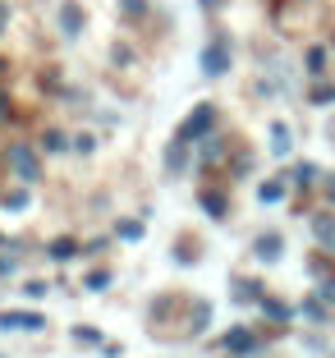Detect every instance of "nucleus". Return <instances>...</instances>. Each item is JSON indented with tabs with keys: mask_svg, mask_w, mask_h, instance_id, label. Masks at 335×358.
Returning <instances> with one entry per match:
<instances>
[{
	"mask_svg": "<svg viewBox=\"0 0 335 358\" xmlns=\"http://www.w3.org/2000/svg\"><path fill=\"white\" fill-rule=\"evenodd\" d=\"M211 129H216V106H211V101H198L189 110V120L175 129V138H184V143H202Z\"/></svg>",
	"mask_w": 335,
	"mask_h": 358,
	"instance_id": "obj_1",
	"label": "nucleus"
},
{
	"mask_svg": "<svg viewBox=\"0 0 335 358\" xmlns=\"http://www.w3.org/2000/svg\"><path fill=\"white\" fill-rule=\"evenodd\" d=\"M202 74L207 78H220V74H230V42L225 37H211L207 46H202Z\"/></svg>",
	"mask_w": 335,
	"mask_h": 358,
	"instance_id": "obj_2",
	"label": "nucleus"
},
{
	"mask_svg": "<svg viewBox=\"0 0 335 358\" xmlns=\"http://www.w3.org/2000/svg\"><path fill=\"white\" fill-rule=\"evenodd\" d=\"M10 170L23 184H37V179H42V161H37V152H32L28 143H14L10 148Z\"/></svg>",
	"mask_w": 335,
	"mask_h": 358,
	"instance_id": "obj_3",
	"label": "nucleus"
},
{
	"mask_svg": "<svg viewBox=\"0 0 335 358\" xmlns=\"http://www.w3.org/2000/svg\"><path fill=\"white\" fill-rule=\"evenodd\" d=\"M46 317L42 313H28V308H5L0 313V331H42Z\"/></svg>",
	"mask_w": 335,
	"mask_h": 358,
	"instance_id": "obj_4",
	"label": "nucleus"
},
{
	"mask_svg": "<svg viewBox=\"0 0 335 358\" xmlns=\"http://www.w3.org/2000/svg\"><path fill=\"white\" fill-rule=\"evenodd\" d=\"M83 28H87L83 5H78V0H64V5H60V32H64V37H83Z\"/></svg>",
	"mask_w": 335,
	"mask_h": 358,
	"instance_id": "obj_5",
	"label": "nucleus"
},
{
	"mask_svg": "<svg viewBox=\"0 0 335 358\" xmlns=\"http://www.w3.org/2000/svg\"><path fill=\"white\" fill-rule=\"evenodd\" d=\"M280 253H285V239L276 230H266V234L252 239V257H257V262H280Z\"/></svg>",
	"mask_w": 335,
	"mask_h": 358,
	"instance_id": "obj_6",
	"label": "nucleus"
},
{
	"mask_svg": "<svg viewBox=\"0 0 335 358\" xmlns=\"http://www.w3.org/2000/svg\"><path fill=\"white\" fill-rule=\"evenodd\" d=\"M225 354H239V358H248V354H257V336L252 331H243V327H234V331H225Z\"/></svg>",
	"mask_w": 335,
	"mask_h": 358,
	"instance_id": "obj_7",
	"label": "nucleus"
},
{
	"mask_svg": "<svg viewBox=\"0 0 335 358\" xmlns=\"http://www.w3.org/2000/svg\"><path fill=\"white\" fill-rule=\"evenodd\" d=\"M198 202H202V211H207L211 221H225V211H230V198H225V193H216V189H202Z\"/></svg>",
	"mask_w": 335,
	"mask_h": 358,
	"instance_id": "obj_8",
	"label": "nucleus"
},
{
	"mask_svg": "<svg viewBox=\"0 0 335 358\" xmlns=\"http://www.w3.org/2000/svg\"><path fill=\"white\" fill-rule=\"evenodd\" d=\"M189 148H193V143H184V138H170V148H166V170H170V175H179V170L189 166Z\"/></svg>",
	"mask_w": 335,
	"mask_h": 358,
	"instance_id": "obj_9",
	"label": "nucleus"
},
{
	"mask_svg": "<svg viewBox=\"0 0 335 358\" xmlns=\"http://www.w3.org/2000/svg\"><path fill=\"white\" fill-rule=\"evenodd\" d=\"M285 193H290V179H262V184H257V202H262V207H276Z\"/></svg>",
	"mask_w": 335,
	"mask_h": 358,
	"instance_id": "obj_10",
	"label": "nucleus"
},
{
	"mask_svg": "<svg viewBox=\"0 0 335 358\" xmlns=\"http://www.w3.org/2000/svg\"><path fill=\"white\" fill-rule=\"evenodd\" d=\"M83 248H78V239H69V234H60V239H51V248H46V257L51 262H69V257H78Z\"/></svg>",
	"mask_w": 335,
	"mask_h": 358,
	"instance_id": "obj_11",
	"label": "nucleus"
},
{
	"mask_svg": "<svg viewBox=\"0 0 335 358\" xmlns=\"http://www.w3.org/2000/svg\"><path fill=\"white\" fill-rule=\"evenodd\" d=\"M225 148H230V143H225V138H202V152H198V157H202V166H220V161H225Z\"/></svg>",
	"mask_w": 335,
	"mask_h": 358,
	"instance_id": "obj_12",
	"label": "nucleus"
},
{
	"mask_svg": "<svg viewBox=\"0 0 335 358\" xmlns=\"http://www.w3.org/2000/svg\"><path fill=\"white\" fill-rule=\"evenodd\" d=\"M290 148H294L290 124H280V120H276V124H271V157H290Z\"/></svg>",
	"mask_w": 335,
	"mask_h": 358,
	"instance_id": "obj_13",
	"label": "nucleus"
},
{
	"mask_svg": "<svg viewBox=\"0 0 335 358\" xmlns=\"http://www.w3.org/2000/svg\"><path fill=\"white\" fill-rule=\"evenodd\" d=\"M290 184H294V189H313V184H317V166H313V161H299V166L290 170Z\"/></svg>",
	"mask_w": 335,
	"mask_h": 358,
	"instance_id": "obj_14",
	"label": "nucleus"
},
{
	"mask_svg": "<svg viewBox=\"0 0 335 358\" xmlns=\"http://www.w3.org/2000/svg\"><path fill=\"white\" fill-rule=\"evenodd\" d=\"M304 74H313V78L326 74V51H322V46H308V55H304Z\"/></svg>",
	"mask_w": 335,
	"mask_h": 358,
	"instance_id": "obj_15",
	"label": "nucleus"
},
{
	"mask_svg": "<svg viewBox=\"0 0 335 358\" xmlns=\"http://www.w3.org/2000/svg\"><path fill=\"white\" fill-rule=\"evenodd\" d=\"M207 322H211V303L198 299V303H193V317H189V331L198 336V331H207Z\"/></svg>",
	"mask_w": 335,
	"mask_h": 358,
	"instance_id": "obj_16",
	"label": "nucleus"
},
{
	"mask_svg": "<svg viewBox=\"0 0 335 358\" xmlns=\"http://www.w3.org/2000/svg\"><path fill=\"white\" fill-rule=\"evenodd\" d=\"M313 230H317V239H322L326 248H335V221L331 216H313Z\"/></svg>",
	"mask_w": 335,
	"mask_h": 358,
	"instance_id": "obj_17",
	"label": "nucleus"
},
{
	"mask_svg": "<svg viewBox=\"0 0 335 358\" xmlns=\"http://www.w3.org/2000/svg\"><path fill=\"white\" fill-rule=\"evenodd\" d=\"M234 303H262V285H252V280H243L239 289H234Z\"/></svg>",
	"mask_w": 335,
	"mask_h": 358,
	"instance_id": "obj_18",
	"label": "nucleus"
},
{
	"mask_svg": "<svg viewBox=\"0 0 335 358\" xmlns=\"http://www.w3.org/2000/svg\"><path fill=\"white\" fill-rule=\"evenodd\" d=\"M115 234L134 243V239H143V234H147V225H143V221H120V225H115Z\"/></svg>",
	"mask_w": 335,
	"mask_h": 358,
	"instance_id": "obj_19",
	"label": "nucleus"
},
{
	"mask_svg": "<svg viewBox=\"0 0 335 358\" xmlns=\"http://www.w3.org/2000/svg\"><path fill=\"white\" fill-rule=\"evenodd\" d=\"M262 313L271 317V322H290V308H285V303H276V299H266V294H262Z\"/></svg>",
	"mask_w": 335,
	"mask_h": 358,
	"instance_id": "obj_20",
	"label": "nucleus"
},
{
	"mask_svg": "<svg viewBox=\"0 0 335 358\" xmlns=\"http://www.w3.org/2000/svg\"><path fill=\"white\" fill-rule=\"evenodd\" d=\"M64 148H69V138H64L60 129H51V134L42 138V152H64Z\"/></svg>",
	"mask_w": 335,
	"mask_h": 358,
	"instance_id": "obj_21",
	"label": "nucleus"
},
{
	"mask_svg": "<svg viewBox=\"0 0 335 358\" xmlns=\"http://www.w3.org/2000/svg\"><path fill=\"white\" fill-rule=\"evenodd\" d=\"M120 14H124V19H143V14H147V0H120Z\"/></svg>",
	"mask_w": 335,
	"mask_h": 358,
	"instance_id": "obj_22",
	"label": "nucleus"
},
{
	"mask_svg": "<svg viewBox=\"0 0 335 358\" xmlns=\"http://www.w3.org/2000/svg\"><path fill=\"white\" fill-rule=\"evenodd\" d=\"M73 340H83V345H106L97 327H73Z\"/></svg>",
	"mask_w": 335,
	"mask_h": 358,
	"instance_id": "obj_23",
	"label": "nucleus"
},
{
	"mask_svg": "<svg viewBox=\"0 0 335 358\" xmlns=\"http://www.w3.org/2000/svg\"><path fill=\"white\" fill-rule=\"evenodd\" d=\"M28 207V189H14V193H5V211H23Z\"/></svg>",
	"mask_w": 335,
	"mask_h": 358,
	"instance_id": "obj_24",
	"label": "nucleus"
},
{
	"mask_svg": "<svg viewBox=\"0 0 335 358\" xmlns=\"http://www.w3.org/2000/svg\"><path fill=\"white\" fill-rule=\"evenodd\" d=\"M317 299H322V303H335V275H322V285H317Z\"/></svg>",
	"mask_w": 335,
	"mask_h": 358,
	"instance_id": "obj_25",
	"label": "nucleus"
},
{
	"mask_svg": "<svg viewBox=\"0 0 335 358\" xmlns=\"http://www.w3.org/2000/svg\"><path fill=\"white\" fill-rule=\"evenodd\" d=\"M304 317H308V322H322V317H326V303H322V299H308V303H304Z\"/></svg>",
	"mask_w": 335,
	"mask_h": 358,
	"instance_id": "obj_26",
	"label": "nucleus"
},
{
	"mask_svg": "<svg viewBox=\"0 0 335 358\" xmlns=\"http://www.w3.org/2000/svg\"><path fill=\"white\" fill-rule=\"evenodd\" d=\"M106 285H111V271H92L87 275V289H92V294H101Z\"/></svg>",
	"mask_w": 335,
	"mask_h": 358,
	"instance_id": "obj_27",
	"label": "nucleus"
},
{
	"mask_svg": "<svg viewBox=\"0 0 335 358\" xmlns=\"http://www.w3.org/2000/svg\"><path fill=\"white\" fill-rule=\"evenodd\" d=\"M46 289H51V285H42V280H28V285H23V294H28V299H46Z\"/></svg>",
	"mask_w": 335,
	"mask_h": 358,
	"instance_id": "obj_28",
	"label": "nucleus"
},
{
	"mask_svg": "<svg viewBox=\"0 0 335 358\" xmlns=\"http://www.w3.org/2000/svg\"><path fill=\"white\" fill-rule=\"evenodd\" d=\"M335 101V87H317L313 92V106H331Z\"/></svg>",
	"mask_w": 335,
	"mask_h": 358,
	"instance_id": "obj_29",
	"label": "nucleus"
},
{
	"mask_svg": "<svg viewBox=\"0 0 335 358\" xmlns=\"http://www.w3.org/2000/svg\"><path fill=\"white\" fill-rule=\"evenodd\" d=\"M73 148H78V152H97V138L92 134H78V138H73Z\"/></svg>",
	"mask_w": 335,
	"mask_h": 358,
	"instance_id": "obj_30",
	"label": "nucleus"
},
{
	"mask_svg": "<svg viewBox=\"0 0 335 358\" xmlns=\"http://www.w3.org/2000/svg\"><path fill=\"white\" fill-rule=\"evenodd\" d=\"M10 115H14V106H10V96L0 92V124H10Z\"/></svg>",
	"mask_w": 335,
	"mask_h": 358,
	"instance_id": "obj_31",
	"label": "nucleus"
},
{
	"mask_svg": "<svg viewBox=\"0 0 335 358\" xmlns=\"http://www.w3.org/2000/svg\"><path fill=\"white\" fill-rule=\"evenodd\" d=\"M5 28H10V5L0 0V37H5Z\"/></svg>",
	"mask_w": 335,
	"mask_h": 358,
	"instance_id": "obj_32",
	"label": "nucleus"
},
{
	"mask_svg": "<svg viewBox=\"0 0 335 358\" xmlns=\"http://www.w3.org/2000/svg\"><path fill=\"white\" fill-rule=\"evenodd\" d=\"M322 189H326V202H335V175H326V184H322Z\"/></svg>",
	"mask_w": 335,
	"mask_h": 358,
	"instance_id": "obj_33",
	"label": "nucleus"
},
{
	"mask_svg": "<svg viewBox=\"0 0 335 358\" xmlns=\"http://www.w3.org/2000/svg\"><path fill=\"white\" fill-rule=\"evenodd\" d=\"M5 271H14V257H0V275Z\"/></svg>",
	"mask_w": 335,
	"mask_h": 358,
	"instance_id": "obj_34",
	"label": "nucleus"
},
{
	"mask_svg": "<svg viewBox=\"0 0 335 358\" xmlns=\"http://www.w3.org/2000/svg\"><path fill=\"white\" fill-rule=\"evenodd\" d=\"M0 243H5V239H0Z\"/></svg>",
	"mask_w": 335,
	"mask_h": 358,
	"instance_id": "obj_35",
	"label": "nucleus"
}]
</instances>
